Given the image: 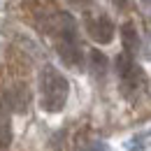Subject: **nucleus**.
<instances>
[{"label":"nucleus","mask_w":151,"mask_h":151,"mask_svg":"<svg viewBox=\"0 0 151 151\" xmlns=\"http://www.w3.org/2000/svg\"><path fill=\"white\" fill-rule=\"evenodd\" d=\"M37 91H40V107L47 114H58L68 105L70 81L65 79V75L58 68L44 65L37 77Z\"/></svg>","instance_id":"f257e3e1"},{"label":"nucleus","mask_w":151,"mask_h":151,"mask_svg":"<svg viewBox=\"0 0 151 151\" xmlns=\"http://www.w3.org/2000/svg\"><path fill=\"white\" fill-rule=\"evenodd\" d=\"M114 5H116V7H123V5H126V2H128V0H112Z\"/></svg>","instance_id":"0eeeda50"},{"label":"nucleus","mask_w":151,"mask_h":151,"mask_svg":"<svg viewBox=\"0 0 151 151\" xmlns=\"http://www.w3.org/2000/svg\"><path fill=\"white\" fill-rule=\"evenodd\" d=\"M91 70H93V75L100 79V77H105V72H107V58H105V54L100 51V49H93L91 51Z\"/></svg>","instance_id":"423d86ee"},{"label":"nucleus","mask_w":151,"mask_h":151,"mask_svg":"<svg viewBox=\"0 0 151 151\" xmlns=\"http://www.w3.org/2000/svg\"><path fill=\"white\" fill-rule=\"evenodd\" d=\"M56 51H58V56H60V60L65 65L75 68V70H79L84 65V51H81V44H79V37H77V26L68 14L60 17Z\"/></svg>","instance_id":"f03ea898"},{"label":"nucleus","mask_w":151,"mask_h":151,"mask_svg":"<svg viewBox=\"0 0 151 151\" xmlns=\"http://www.w3.org/2000/svg\"><path fill=\"white\" fill-rule=\"evenodd\" d=\"M84 28H86L88 37L93 40L95 44H109L114 40V35H116L114 21L109 19L107 14H102V12H98V14H86Z\"/></svg>","instance_id":"20e7f679"},{"label":"nucleus","mask_w":151,"mask_h":151,"mask_svg":"<svg viewBox=\"0 0 151 151\" xmlns=\"http://www.w3.org/2000/svg\"><path fill=\"white\" fill-rule=\"evenodd\" d=\"M116 75H119V81L123 86V91L130 95V93H137L144 84H147V77L144 72L137 68V63L132 60V54L123 51L116 56Z\"/></svg>","instance_id":"7ed1b4c3"},{"label":"nucleus","mask_w":151,"mask_h":151,"mask_svg":"<svg viewBox=\"0 0 151 151\" xmlns=\"http://www.w3.org/2000/svg\"><path fill=\"white\" fill-rule=\"evenodd\" d=\"M121 42H123V49L128 54H135L137 51V44H139V37H137V30L132 23H123L121 26Z\"/></svg>","instance_id":"39448f33"}]
</instances>
